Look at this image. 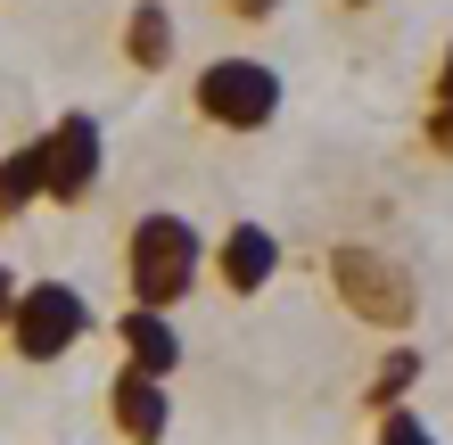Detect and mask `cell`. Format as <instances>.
Here are the masks:
<instances>
[{"label":"cell","mask_w":453,"mask_h":445,"mask_svg":"<svg viewBox=\"0 0 453 445\" xmlns=\"http://www.w3.org/2000/svg\"><path fill=\"white\" fill-rule=\"evenodd\" d=\"M116 355H124V372L173 380V372H181V330H173V313L124 305V313H116Z\"/></svg>","instance_id":"cell-8"},{"label":"cell","mask_w":453,"mask_h":445,"mask_svg":"<svg viewBox=\"0 0 453 445\" xmlns=\"http://www.w3.org/2000/svg\"><path fill=\"white\" fill-rule=\"evenodd\" d=\"M91 338V297L74 289V280H25V297H17V322H9V355L17 363H58L74 355Z\"/></svg>","instance_id":"cell-4"},{"label":"cell","mask_w":453,"mask_h":445,"mask_svg":"<svg viewBox=\"0 0 453 445\" xmlns=\"http://www.w3.org/2000/svg\"><path fill=\"white\" fill-rule=\"evenodd\" d=\"M322 289L355 313L363 330H388V338H404L412 313H420L412 265H395L388 248H363V240H338V248L322 256Z\"/></svg>","instance_id":"cell-2"},{"label":"cell","mask_w":453,"mask_h":445,"mask_svg":"<svg viewBox=\"0 0 453 445\" xmlns=\"http://www.w3.org/2000/svg\"><path fill=\"white\" fill-rule=\"evenodd\" d=\"M124 66L132 74H165L173 66V9L165 0H132L124 9Z\"/></svg>","instance_id":"cell-9"},{"label":"cell","mask_w":453,"mask_h":445,"mask_svg":"<svg viewBox=\"0 0 453 445\" xmlns=\"http://www.w3.org/2000/svg\"><path fill=\"white\" fill-rule=\"evenodd\" d=\"M412 380H420V347H404V338H395V347L380 355V372H371V387H363V412L371 421H380V412H395L412 396Z\"/></svg>","instance_id":"cell-10"},{"label":"cell","mask_w":453,"mask_h":445,"mask_svg":"<svg viewBox=\"0 0 453 445\" xmlns=\"http://www.w3.org/2000/svg\"><path fill=\"white\" fill-rule=\"evenodd\" d=\"M0 223H17V206H9V181H0Z\"/></svg>","instance_id":"cell-16"},{"label":"cell","mask_w":453,"mask_h":445,"mask_svg":"<svg viewBox=\"0 0 453 445\" xmlns=\"http://www.w3.org/2000/svg\"><path fill=\"white\" fill-rule=\"evenodd\" d=\"M371 445H437V437H429V421H420L412 404H395V412H380V429H371Z\"/></svg>","instance_id":"cell-11"},{"label":"cell","mask_w":453,"mask_h":445,"mask_svg":"<svg viewBox=\"0 0 453 445\" xmlns=\"http://www.w3.org/2000/svg\"><path fill=\"white\" fill-rule=\"evenodd\" d=\"M420 141H429V157H453V99H429V116H420Z\"/></svg>","instance_id":"cell-12"},{"label":"cell","mask_w":453,"mask_h":445,"mask_svg":"<svg viewBox=\"0 0 453 445\" xmlns=\"http://www.w3.org/2000/svg\"><path fill=\"white\" fill-rule=\"evenodd\" d=\"M429 99H453V50L437 58V83H429Z\"/></svg>","instance_id":"cell-15"},{"label":"cell","mask_w":453,"mask_h":445,"mask_svg":"<svg viewBox=\"0 0 453 445\" xmlns=\"http://www.w3.org/2000/svg\"><path fill=\"white\" fill-rule=\"evenodd\" d=\"M17 297H25V280L0 265V338H9V322H17Z\"/></svg>","instance_id":"cell-14"},{"label":"cell","mask_w":453,"mask_h":445,"mask_svg":"<svg viewBox=\"0 0 453 445\" xmlns=\"http://www.w3.org/2000/svg\"><path fill=\"white\" fill-rule=\"evenodd\" d=\"M215 9H223L231 25H273V17H280V0H215Z\"/></svg>","instance_id":"cell-13"},{"label":"cell","mask_w":453,"mask_h":445,"mask_svg":"<svg viewBox=\"0 0 453 445\" xmlns=\"http://www.w3.org/2000/svg\"><path fill=\"white\" fill-rule=\"evenodd\" d=\"M34 149H42V198L50 206H83L99 190V165H108V133H99V116L66 108L50 133H34Z\"/></svg>","instance_id":"cell-5"},{"label":"cell","mask_w":453,"mask_h":445,"mask_svg":"<svg viewBox=\"0 0 453 445\" xmlns=\"http://www.w3.org/2000/svg\"><path fill=\"white\" fill-rule=\"evenodd\" d=\"M273 272H280V231L273 223H231L223 248H215V280L231 297H256V289H273Z\"/></svg>","instance_id":"cell-7"},{"label":"cell","mask_w":453,"mask_h":445,"mask_svg":"<svg viewBox=\"0 0 453 445\" xmlns=\"http://www.w3.org/2000/svg\"><path fill=\"white\" fill-rule=\"evenodd\" d=\"M108 429H116L124 445H165V429H173V396H165V380L124 372V363H116V380H108Z\"/></svg>","instance_id":"cell-6"},{"label":"cell","mask_w":453,"mask_h":445,"mask_svg":"<svg viewBox=\"0 0 453 445\" xmlns=\"http://www.w3.org/2000/svg\"><path fill=\"white\" fill-rule=\"evenodd\" d=\"M190 108L215 124V133H264L280 116V74L264 58H206L190 74Z\"/></svg>","instance_id":"cell-3"},{"label":"cell","mask_w":453,"mask_h":445,"mask_svg":"<svg viewBox=\"0 0 453 445\" xmlns=\"http://www.w3.org/2000/svg\"><path fill=\"white\" fill-rule=\"evenodd\" d=\"M206 272H215V256H206L198 223L173 215V206H149V215L124 231V289H132V305L173 313V305H190V289Z\"/></svg>","instance_id":"cell-1"},{"label":"cell","mask_w":453,"mask_h":445,"mask_svg":"<svg viewBox=\"0 0 453 445\" xmlns=\"http://www.w3.org/2000/svg\"><path fill=\"white\" fill-rule=\"evenodd\" d=\"M346 9H371V0H346Z\"/></svg>","instance_id":"cell-17"}]
</instances>
